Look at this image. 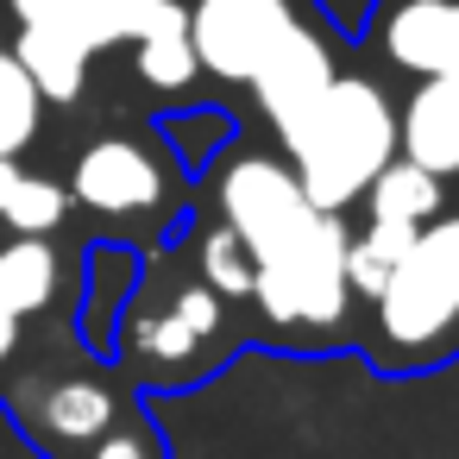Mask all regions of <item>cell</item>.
<instances>
[{"mask_svg": "<svg viewBox=\"0 0 459 459\" xmlns=\"http://www.w3.org/2000/svg\"><path fill=\"white\" fill-rule=\"evenodd\" d=\"M246 315L195 271L183 233L139 252V277L114 315L108 365L133 390H189L246 346Z\"/></svg>", "mask_w": 459, "mask_h": 459, "instance_id": "1", "label": "cell"}, {"mask_svg": "<svg viewBox=\"0 0 459 459\" xmlns=\"http://www.w3.org/2000/svg\"><path fill=\"white\" fill-rule=\"evenodd\" d=\"M352 352L377 377H428L459 359V195L409 233L359 315Z\"/></svg>", "mask_w": 459, "mask_h": 459, "instance_id": "2", "label": "cell"}, {"mask_svg": "<svg viewBox=\"0 0 459 459\" xmlns=\"http://www.w3.org/2000/svg\"><path fill=\"white\" fill-rule=\"evenodd\" d=\"M277 158L302 183V195L327 214H352L359 195L377 183V170L396 158V101L371 64H352L290 120L271 133Z\"/></svg>", "mask_w": 459, "mask_h": 459, "instance_id": "3", "label": "cell"}, {"mask_svg": "<svg viewBox=\"0 0 459 459\" xmlns=\"http://www.w3.org/2000/svg\"><path fill=\"white\" fill-rule=\"evenodd\" d=\"M189 183L195 177L170 152L164 126H101L64 164L70 208L89 214L95 227L120 233V246H133V252H152L164 233L183 227Z\"/></svg>", "mask_w": 459, "mask_h": 459, "instance_id": "4", "label": "cell"}, {"mask_svg": "<svg viewBox=\"0 0 459 459\" xmlns=\"http://www.w3.org/2000/svg\"><path fill=\"white\" fill-rule=\"evenodd\" d=\"M321 0H183V26L195 70L221 89H252L277 51L321 26Z\"/></svg>", "mask_w": 459, "mask_h": 459, "instance_id": "5", "label": "cell"}, {"mask_svg": "<svg viewBox=\"0 0 459 459\" xmlns=\"http://www.w3.org/2000/svg\"><path fill=\"white\" fill-rule=\"evenodd\" d=\"M352 51L377 76H434L459 89V0H371V20Z\"/></svg>", "mask_w": 459, "mask_h": 459, "instance_id": "6", "label": "cell"}, {"mask_svg": "<svg viewBox=\"0 0 459 459\" xmlns=\"http://www.w3.org/2000/svg\"><path fill=\"white\" fill-rule=\"evenodd\" d=\"M164 7L170 0H0V20L20 39H45L101 64L108 51L145 39Z\"/></svg>", "mask_w": 459, "mask_h": 459, "instance_id": "7", "label": "cell"}, {"mask_svg": "<svg viewBox=\"0 0 459 459\" xmlns=\"http://www.w3.org/2000/svg\"><path fill=\"white\" fill-rule=\"evenodd\" d=\"M352 64V39H340L333 32V20H321V26H308L290 51H277L271 64H264V76L246 89L252 95V108H258V120L277 133V126H290L340 70Z\"/></svg>", "mask_w": 459, "mask_h": 459, "instance_id": "8", "label": "cell"}, {"mask_svg": "<svg viewBox=\"0 0 459 459\" xmlns=\"http://www.w3.org/2000/svg\"><path fill=\"white\" fill-rule=\"evenodd\" d=\"M76 277L82 264L64 252V239H0V302L26 327L76 315Z\"/></svg>", "mask_w": 459, "mask_h": 459, "instance_id": "9", "label": "cell"}, {"mask_svg": "<svg viewBox=\"0 0 459 459\" xmlns=\"http://www.w3.org/2000/svg\"><path fill=\"white\" fill-rule=\"evenodd\" d=\"M396 101V158L428 170L434 183H459V89L453 82H403Z\"/></svg>", "mask_w": 459, "mask_h": 459, "instance_id": "10", "label": "cell"}, {"mask_svg": "<svg viewBox=\"0 0 459 459\" xmlns=\"http://www.w3.org/2000/svg\"><path fill=\"white\" fill-rule=\"evenodd\" d=\"M70 189L57 170L32 158H0V239H64Z\"/></svg>", "mask_w": 459, "mask_h": 459, "instance_id": "11", "label": "cell"}, {"mask_svg": "<svg viewBox=\"0 0 459 459\" xmlns=\"http://www.w3.org/2000/svg\"><path fill=\"white\" fill-rule=\"evenodd\" d=\"M45 126H51V101L39 95L7 26H0V158H32L45 145Z\"/></svg>", "mask_w": 459, "mask_h": 459, "instance_id": "12", "label": "cell"}, {"mask_svg": "<svg viewBox=\"0 0 459 459\" xmlns=\"http://www.w3.org/2000/svg\"><path fill=\"white\" fill-rule=\"evenodd\" d=\"M26 340H32V327H26L7 302H0V384L13 377V365H20V352H26Z\"/></svg>", "mask_w": 459, "mask_h": 459, "instance_id": "13", "label": "cell"}]
</instances>
